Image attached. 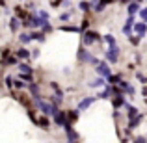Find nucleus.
I'll list each match as a JSON object with an SVG mask.
<instances>
[{
	"label": "nucleus",
	"mask_w": 147,
	"mask_h": 143,
	"mask_svg": "<svg viewBox=\"0 0 147 143\" xmlns=\"http://www.w3.org/2000/svg\"><path fill=\"white\" fill-rule=\"evenodd\" d=\"M130 43H132V45H138V37H132V36H130Z\"/></svg>",
	"instance_id": "cd10ccee"
},
{
	"label": "nucleus",
	"mask_w": 147,
	"mask_h": 143,
	"mask_svg": "<svg viewBox=\"0 0 147 143\" xmlns=\"http://www.w3.org/2000/svg\"><path fill=\"white\" fill-rule=\"evenodd\" d=\"M21 71H24V75H26V71H28V75H30V73H32V69H30L28 65H24V63H22V65H21Z\"/></svg>",
	"instance_id": "4be33fe9"
},
{
	"label": "nucleus",
	"mask_w": 147,
	"mask_h": 143,
	"mask_svg": "<svg viewBox=\"0 0 147 143\" xmlns=\"http://www.w3.org/2000/svg\"><path fill=\"white\" fill-rule=\"evenodd\" d=\"M91 102H93V97H88V99H84L82 102L78 104V110H86V108H90Z\"/></svg>",
	"instance_id": "0eeeda50"
},
{
	"label": "nucleus",
	"mask_w": 147,
	"mask_h": 143,
	"mask_svg": "<svg viewBox=\"0 0 147 143\" xmlns=\"http://www.w3.org/2000/svg\"><path fill=\"white\" fill-rule=\"evenodd\" d=\"M28 89L32 91V95L36 97V99L39 97V89H37V86H36V84H30V86H28Z\"/></svg>",
	"instance_id": "f8f14e48"
},
{
	"label": "nucleus",
	"mask_w": 147,
	"mask_h": 143,
	"mask_svg": "<svg viewBox=\"0 0 147 143\" xmlns=\"http://www.w3.org/2000/svg\"><path fill=\"white\" fill-rule=\"evenodd\" d=\"M117 54H119V50H117V47H112L110 50L106 52V58H108V61H117Z\"/></svg>",
	"instance_id": "f03ea898"
},
{
	"label": "nucleus",
	"mask_w": 147,
	"mask_h": 143,
	"mask_svg": "<svg viewBox=\"0 0 147 143\" xmlns=\"http://www.w3.org/2000/svg\"><path fill=\"white\" fill-rule=\"evenodd\" d=\"M37 106L41 108V111H43V113H52V108H50L47 102H37Z\"/></svg>",
	"instance_id": "6e6552de"
},
{
	"label": "nucleus",
	"mask_w": 147,
	"mask_h": 143,
	"mask_svg": "<svg viewBox=\"0 0 147 143\" xmlns=\"http://www.w3.org/2000/svg\"><path fill=\"white\" fill-rule=\"evenodd\" d=\"M54 123L60 125V126H65V125H67V121H65V113H56V115H54Z\"/></svg>",
	"instance_id": "423d86ee"
},
{
	"label": "nucleus",
	"mask_w": 147,
	"mask_h": 143,
	"mask_svg": "<svg viewBox=\"0 0 147 143\" xmlns=\"http://www.w3.org/2000/svg\"><path fill=\"white\" fill-rule=\"evenodd\" d=\"M17 56H19V58H24V60H28V58H30V52H28V50H24V48H21V50H17Z\"/></svg>",
	"instance_id": "9d476101"
},
{
	"label": "nucleus",
	"mask_w": 147,
	"mask_h": 143,
	"mask_svg": "<svg viewBox=\"0 0 147 143\" xmlns=\"http://www.w3.org/2000/svg\"><path fill=\"white\" fill-rule=\"evenodd\" d=\"M9 26H11V30L15 32V30L19 28V21H17V19H11V21H9Z\"/></svg>",
	"instance_id": "dca6fc26"
},
{
	"label": "nucleus",
	"mask_w": 147,
	"mask_h": 143,
	"mask_svg": "<svg viewBox=\"0 0 147 143\" xmlns=\"http://www.w3.org/2000/svg\"><path fill=\"white\" fill-rule=\"evenodd\" d=\"M76 119H78V110L69 111V121H76Z\"/></svg>",
	"instance_id": "2eb2a0df"
},
{
	"label": "nucleus",
	"mask_w": 147,
	"mask_h": 143,
	"mask_svg": "<svg viewBox=\"0 0 147 143\" xmlns=\"http://www.w3.org/2000/svg\"><path fill=\"white\" fill-rule=\"evenodd\" d=\"M90 6H91V4H86V2H82V4H80V7H82V9H88Z\"/></svg>",
	"instance_id": "bb28decb"
},
{
	"label": "nucleus",
	"mask_w": 147,
	"mask_h": 143,
	"mask_svg": "<svg viewBox=\"0 0 147 143\" xmlns=\"http://www.w3.org/2000/svg\"><path fill=\"white\" fill-rule=\"evenodd\" d=\"M104 6H106V2H99V4H93V7L97 11H100V9H104Z\"/></svg>",
	"instance_id": "6ab92c4d"
},
{
	"label": "nucleus",
	"mask_w": 147,
	"mask_h": 143,
	"mask_svg": "<svg viewBox=\"0 0 147 143\" xmlns=\"http://www.w3.org/2000/svg\"><path fill=\"white\" fill-rule=\"evenodd\" d=\"M108 80H110V82H119V76H108Z\"/></svg>",
	"instance_id": "393cba45"
},
{
	"label": "nucleus",
	"mask_w": 147,
	"mask_h": 143,
	"mask_svg": "<svg viewBox=\"0 0 147 143\" xmlns=\"http://www.w3.org/2000/svg\"><path fill=\"white\" fill-rule=\"evenodd\" d=\"M69 17H71V11H67V13H63V15H61V19H63V21H67Z\"/></svg>",
	"instance_id": "a878e982"
},
{
	"label": "nucleus",
	"mask_w": 147,
	"mask_h": 143,
	"mask_svg": "<svg viewBox=\"0 0 147 143\" xmlns=\"http://www.w3.org/2000/svg\"><path fill=\"white\" fill-rule=\"evenodd\" d=\"M61 30H65V32H80V28H76V26H63Z\"/></svg>",
	"instance_id": "f3484780"
},
{
	"label": "nucleus",
	"mask_w": 147,
	"mask_h": 143,
	"mask_svg": "<svg viewBox=\"0 0 147 143\" xmlns=\"http://www.w3.org/2000/svg\"><path fill=\"white\" fill-rule=\"evenodd\" d=\"M132 143H147V140H145V138H136Z\"/></svg>",
	"instance_id": "b1692460"
},
{
	"label": "nucleus",
	"mask_w": 147,
	"mask_h": 143,
	"mask_svg": "<svg viewBox=\"0 0 147 143\" xmlns=\"http://www.w3.org/2000/svg\"><path fill=\"white\" fill-rule=\"evenodd\" d=\"M21 41H22V43H30V41H32V39H30V34H22Z\"/></svg>",
	"instance_id": "a211bd4d"
},
{
	"label": "nucleus",
	"mask_w": 147,
	"mask_h": 143,
	"mask_svg": "<svg viewBox=\"0 0 147 143\" xmlns=\"http://www.w3.org/2000/svg\"><path fill=\"white\" fill-rule=\"evenodd\" d=\"M30 39H37V41H43V36H41V34H30Z\"/></svg>",
	"instance_id": "aec40b11"
},
{
	"label": "nucleus",
	"mask_w": 147,
	"mask_h": 143,
	"mask_svg": "<svg viewBox=\"0 0 147 143\" xmlns=\"http://www.w3.org/2000/svg\"><path fill=\"white\" fill-rule=\"evenodd\" d=\"M140 15H142V19H144V21H147V7H145V9H142V11H140Z\"/></svg>",
	"instance_id": "5701e85b"
},
{
	"label": "nucleus",
	"mask_w": 147,
	"mask_h": 143,
	"mask_svg": "<svg viewBox=\"0 0 147 143\" xmlns=\"http://www.w3.org/2000/svg\"><path fill=\"white\" fill-rule=\"evenodd\" d=\"M136 113H138L136 108H134V106H129V115H130V117H132V115H136Z\"/></svg>",
	"instance_id": "412c9836"
},
{
	"label": "nucleus",
	"mask_w": 147,
	"mask_h": 143,
	"mask_svg": "<svg viewBox=\"0 0 147 143\" xmlns=\"http://www.w3.org/2000/svg\"><path fill=\"white\" fill-rule=\"evenodd\" d=\"M134 32H136L140 37H142V36H145V32H147V24H145V22H138V24L134 26Z\"/></svg>",
	"instance_id": "20e7f679"
},
{
	"label": "nucleus",
	"mask_w": 147,
	"mask_h": 143,
	"mask_svg": "<svg viewBox=\"0 0 147 143\" xmlns=\"http://www.w3.org/2000/svg\"><path fill=\"white\" fill-rule=\"evenodd\" d=\"M97 73H99L100 76H106V78H108V76H110V67H108L104 61H99V65H97Z\"/></svg>",
	"instance_id": "f257e3e1"
},
{
	"label": "nucleus",
	"mask_w": 147,
	"mask_h": 143,
	"mask_svg": "<svg viewBox=\"0 0 147 143\" xmlns=\"http://www.w3.org/2000/svg\"><path fill=\"white\" fill-rule=\"evenodd\" d=\"M121 86H123V89L127 91V93H130V95H134V87L130 86V84H127V82H121Z\"/></svg>",
	"instance_id": "9b49d317"
},
{
	"label": "nucleus",
	"mask_w": 147,
	"mask_h": 143,
	"mask_svg": "<svg viewBox=\"0 0 147 143\" xmlns=\"http://www.w3.org/2000/svg\"><path fill=\"white\" fill-rule=\"evenodd\" d=\"M140 121H142V115H136L134 119H130V125H129V126H130V128H134V126H136Z\"/></svg>",
	"instance_id": "ddd939ff"
},
{
	"label": "nucleus",
	"mask_w": 147,
	"mask_h": 143,
	"mask_svg": "<svg viewBox=\"0 0 147 143\" xmlns=\"http://www.w3.org/2000/svg\"><path fill=\"white\" fill-rule=\"evenodd\" d=\"M138 7H140V4H138V2H132V4H129V13H130V17H132V15L138 11Z\"/></svg>",
	"instance_id": "1a4fd4ad"
},
{
	"label": "nucleus",
	"mask_w": 147,
	"mask_h": 143,
	"mask_svg": "<svg viewBox=\"0 0 147 143\" xmlns=\"http://www.w3.org/2000/svg\"><path fill=\"white\" fill-rule=\"evenodd\" d=\"M65 128H67V141H69V143H73V141L78 140V134H76V132H75V130H73L69 125H65Z\"/></svg>",
	"instance_id": "7ed1b4c3"
},
{
	"label": "nucleus",
	"mask_w": 147,
	"mask_h": 143,
	"mask_svg": "<svg viewBox=\"0 0 147 143\" xmlns=\"http://www.w3.org/2000/svg\"><path fill=\"white\" fill-rule=\"evenodd\" d=\"M123 104H125V100H123V97H115V99H114V106H115V108L123 106Z\"/></svg>",
	"instance_id": "4468645a"
},
{
	"label": "nucleus",
	"mask_w": 147,
	"mask_h": 143,
	"mask_svg": "<svg viewBox=\"0 0 147 143\" xmlns=\"http://www.w3.org/2000/svg\"><path fill=\"white\" fill-rule=\"evenodd\" d=\"M78 58H80L82 61H91V60H93V56H91L90 52H86L84 48H80V50H78Z\"/></svg>",
	"instance_id": "39448f33"
},
{
	"label": "nucleus",
	"mask_w": 147,
	"mask_h": 143,
	"mask_svg": "<svg viewBox=\"0 0 147 143\" xmlns=\"http://www.w3.org/2000/svg\"><path fill=\"white\" fill-rule=\"evenodd\" d=\"M21 78H22V80H30L32 76H30V75H24V73H22V75H21Z\"/></svg>",
	"instance_id": "c85d7f7f"
}]
</instances>
